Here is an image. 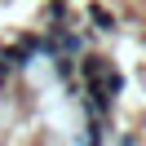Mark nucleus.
<instances>
[{
	"instance_id": "obj_1",
	"label": "nucleus",
	"mask_w": 146,
	"mask_h": 146,
	"mask_svg": "<svg viewBox=\"0 0 146 146\" xmlns=\"http://www.w3.org/2000/svg\"><path fill=\"white\" fill-rule=\"evenodd\" d=\"M36 49H40V40H31V36H27V40H18V44H13L9 53H5V62H9V66H27Z\"/></svg>"
},
{
	"instance_id": "obj_2",
	"label": "nucleus",
	"mask_w": 146,
	"mask_h": 146,
	"mask_svg": "<svg viewBox=\"0 0 146 146\" xmlns=\"http://www.w3.org/2000/svg\"><path fill=\"white\" fill-rule=\"evenodd\" d=\"M89 18H93V22H98V27H102V31H111V27H115V18H111V13H106V9H102V5H93V9H89Z\"/></svg>"
}]
</instances>
